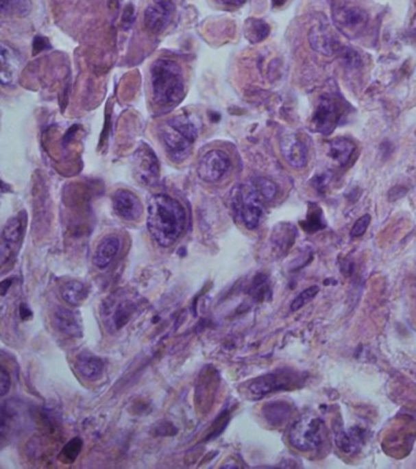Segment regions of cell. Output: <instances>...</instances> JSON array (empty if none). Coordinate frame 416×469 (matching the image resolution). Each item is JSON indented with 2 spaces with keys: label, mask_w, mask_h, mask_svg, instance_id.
I'll list each match as a JSON object with an SVG mask.
<instances>
[{
  "label": "cell",
  "mask_w": 416,
  "mask_h": 469,
  "mask_svg": "<svg viewBox=\"0 0 416 469\" xmlns=\"http://www.w3.org/2000/svg\"><path fill=\"white\" fill-rule=\"evenodd\" d=\"M321 418L313 413L302 416L289 430L291 445L299 451H314L322 444Z\"/></svg>",
  "instance_id": "5b68a950"
},
{
  "label": "cell",
  "mask_w": 416,
  "mask_h": 469,
  "mask_svg": "<svg viewBox=\"0 0 416 469\" xmlns=\"http://www.w3.org/2000/svg\"><path fill=\"white\" fill-rule=\"evenodd\" d=\"M286 1H287V0H272V4H273V6L278 8V6H282Z\"/></svg>",
  "instance_id": "60d3db41"
},
{
  "label": "cell",
  "mask_w": 416,
  "mask_h": 469,
  "mask_svg": "<svg viewBox=\"0 0 416 469\" xmlns=\"http://www.w3.org/2000/svg\"><path fill=\"white\" fill-rule=\"evenodd\" d=\"M302 226L306 231H309V232H315V231H319V230L325 229L326 228V223L323 220L320 208L311 209L310 212L308 213V215H306V221L302 223Z\"/></svg>",
  "instance_id": "83f0119b"
},
{
  "label": "cell",
  "mask_w": 416,
  "mask_h": 469,
  "mask_svg": "<svg viewBox=\"0 0 416 469\" xmlns=\"http://www.w3.org/2000/svg\"><path fill=\"white\" fill-rule=\"evenodd\" d=\"M295 237L297 230L292 224H280L272 232V246L280 256H282L292 247Z\"/></svg>",
  "instance_id": "ffe728a7"
},
{
  "label": "cell",
  "mask_w": 416,
  "mask_h": 469,
  "mask_svg": "<svg viewBox=\"0 0 416 469\" xmlns=\"http://www.w3.org/2000/svg\"><path fill=\"white\" fill-rule=\"evenodd\" d=\"M159 159L149 145L142 143L134 154V175L139 184L153 186L159 179Z\"/></svg>",
  "instance_id": "52a82bcc"
},
{
  "label": "cell",
  "mask_w": 416,
  "mask_h": 469,
  "mask_svg": "<svg viewBox=\"0 0 416 469\" xmlns=\"http://www.w3.org/2000/svg\"><path fill=\"white\" fill-rule=\"evenodd\" d=\"M222 4L230 6H241L245 4L247 0H220Z\"/></svg>",
  "instance_id": "f35d334b"
},
{
  "label": "cell",
  "mask_w": 416,
  "mask_h": 469,
  "mask_svg": "<svg viewBox=\"0 0 416 469\" xmlns=\"http://www.w3.org/2000/svg\"><path fill=\"white\" fill-rule=\"evenodd\" d=\"M370 221H371V217L369 214H364L363 217L358 219L355 221L353 228L350 230V237L352 239H358V237H361L363 234L367 232V228L370 225Z\"/></svg>",
  "instance_id": "1f68e13d"
},
{
  "label": "cell",
  "mask_w": 416,
  "mask_h": 469,
  "mask_svg": "<svg viewBox=\"0 0 416 469\" xmlns=\"http://www.w3.org/2000/svg\"><path fill=\"white\" fill-rule=\"evenodd\" d=\"M112 209L125 221H134L143 214V206L138 197L128 190H117L112 195Z\"/></svg>",
  "instance_id": "7c38bea8"
},
{
  "label": "cell",
  "mask_w": 416,
  "mask_h": 469,
  "mask_svg": "<svg viewBox=\"0 0 416 469\" xmlns=\"http://www.w3.org/2000/svg\"><path fill=\"white\" fill-rule=\"evenodd\" d=\"M49 47V43L47 38H43V37H36L34 43V53H38V51H42L43 49H47Z\"/></svg>",
  "instance_id": "74e56055"
},
{
  "label": "cell",
  "mask_w": 416,
  "mask_h": 469,
  "mask_svg": "<svg viewBox=\"0 0 416 469\" xmlns=\"http://www.w3.org/2000/svg\"><path fill=\"white\" fill-rule=\"evenodd\" d=\"M1 12L5 15H15V16H27L31 12V0H0Z\"/></svg>",
  "instance_id": "4316f807"
},
{
  "label": "cell",
  "mask_w": 416,
  "mask_h": 469,
  "mask_svg": "<svg viewBox=\"0 0 416 469\" xmlns=\"http://www.w3.org/2000/svg\"><path fill=\"white\" fill-rule=\"evenodd\" d=\"M78 373L87 380H95L99 378L104 370V362L92 354L90 352H84L77 357L76 362Z\"/></svg>",
  "instance_id": "44dd1931"
},
{
  "label": "cell",
  "mask_w": 416,
  "mask_h": 469,
  "mask_svg": "<svg viewBox=\"0 0 416 469\" xmlns=\"http://www.w3.org/2000/svg\"><path fill=\"white\" fill-rule=\"evenodd\" d=\"M319 293V287L317 286H310L304 291H302L298 296L294 298L293 302L291 303V311L292 312H297L299 311L300 308L304 307L306 303L313 301Z\"/></svg>",
  "instance_id": "f546056e"
},
{
  "label": "cell",
  "mask_w": 416,
  "mask_h": 469,
  "mask_svg": "<svg viewBox=\"0 0 416 469\" xmlns=\"http://www.w3.org/2000/svg\"><path fill=\"white\" fill-rule=\"evenodd\" d=\"M25 225H26V218L25 215H20V214L9 219L8 223L5 224L1 232V247H0V257H1L3 265L10 259L23 240Z\"/></svg>",
  "instance_id": "30bf717a"
},
{
  "label": "cell",
  "mask_w": 416,
  "mask_h": 469,
  "mask_svg": "<svg viewBox=\"0 0 416 469\" xmlns=\"http://www.w3.org/2000/svg\"><path fill=\"white\" fill-rule=\"evenodd\" d=\"M280 148L283 158L291 167L303 169L308 163V151L304 143L292 132H283L280 137Z\"/></svg>",
  "instance_id": "9a60e30c"
},
{
  "label": "cell",
  "mask_w": 416,
  "mask_h": 469,
  "mask_svg": "<svg viewBox=\"0 0 416 469\" xmlns=\"http://www.w3.org/2000/svg\"><path fill=\"white\" fill-rule=\"evenodd\" d=\"M88 296V289L81 281H70L62 287L64 301L71 306H79Z\"/></svg>",
  "instance_id": "d4e9b609"
},
{
  "label": "cell",
  "mask_w": 416,
  "mask_h": 469,
  "mask_svg": "<svg viewBox=\"0 0 416 469\" xmlns=\"http://www.w3.org/2000/svg\"><path fill=\"white\" fill-rule=\"evenodd\" d=\"M367 12L359 8H339L334 12V23L345 36H356L367 27Z\"/></svg>",
  "instance_id": "4fadbf2b"
},
{
  "label": "cell",
  "mask_w": 416,
  "mask_h": 469,
  "mask_svg": "<svg viewBox=\"0 0 416 469\" xmlns=\"http://www.w3.org/2000/svg\"><path fill=\"white\" fill-rule=\"evenodd\" d=\"M330 181H331V173H320V175H317L314 179L311 180L310 184L319 193L323 195L325 191L328 189Z\"/></svg>",
  "instance_id": "d6a6232c"
},
{
  "label": "cell",
  "mask_w": 416,
  "mask_h": 469,
  "mask_svg": "<svg viewBox=\"0 0 416 469\" xmlns=\"http://www.w3.org/2000/svg\"><path fill=\"white\" fill-rule=\"evenodd\" d=\"M10 386H12L10 375L5 368H1V372H0V391H1L0 394H1V396H5L8 391L10 390Z\"/></svg>",
  "instance_id": "d590c367"
},
{
  "label": "cell",
  "mask_w": 416,
  "mask_h": 469,
  "mask_svg": "<svg viewBox=\"0 0 416 469\" xmlns=\"http://www.w3.org/2000/svg\"><path fill=\"white\" fill-rule=\"evenodd\" d=\"M187 213L184 206L170 195L156 193L148 203L147 228L158 246H173L184 234Z\"/></svg>",
  "instance_id": "6da1fadb"
},
{
  "label": "cell",
  "mask_w": 416,
  "mask_h": 469,
  "mask_svg": "<svg viewBox=\"0 0 416 469\" xmlns=\"http://www.w3.org/2000/svg\"><path fill=\"white\" fill-rule=\"evenodd\" d=\"M121 248V240L115 234H108L95 248L93 264L98 269H106Z\"/></svg>",
  "instance_id": "d6986e66"
},
{
  "label": "cell",
  "mask_w": 416,
  "mask_h": 469,
  "mask_svg": "<svg viewBox=\"0 0 416 469\" xmlns=\"http://www.w3.org/2000/svg\"><path fill=\"white\" fill-rule=\"evenodd\" d=\"M339 117L341 110L337 101L330 97H323L319 101L317 110L313 115L311 128L319 134H332L339 123Z\"/></svg>",
  "instance_id": "ba28073f"
},
{
  "label": "cell",
  "mask_w": 416,
  "mask_h": 469,
  "mask_svg": "<svg viewBox=\"0 0 416 469\" xmlns=\"http://www.w3.org/2000/svg\"><path fill=\"white\" fill-rule=\"evenodd\" d=\"M136 312V302L127 300V296H117L106 303L103 315L106 319V328L117 331L127 324L131 315Z\"/></svg>",
  "instance_id": "9c48e42d"
},
{
  "label": "cell",
  "mask_w": 416,
  "mask_h": 469,
  "mask_svg": "<svg viewBox=\"0 0 416 469\" xmlns=\"http://www.w3.org/2000/svg\"><path fill=\"white\" fill-rule=\"evenodd\" d=\"M270 34V26L260 19H249L245 23V34L252 43H259Z\"/></svg>",
  "instance_id": "484cf974"
},
{
  "label": "cell",
  "mask_w": 416,
  "mask_h": 469,
  "mask_svg": "<svg viewBox=\"0 0 416 469\" xmlns=\"http://www.w3.org/2000/svg\"><path fill=\"white\" fill-rule=\"evenodd\" d=\"M0 80L4 87H14L21 71V59L12 47L4 42L0 45Z\"/></svg>",
  "instance_id": "2e32d148"
},
{
  "label": "cell",
  "mask_w": 416,
  "mask_h": 469,
  "mask_svg": "<svg viewBox=\"0 0 416 469\" xmlns=\"http://www.w3.org/2000/svg\"><path fill=\"white\" fill-rule=\"evenodd\" d=\"M411 34H413V37H414V38H415L416 40V14L415 16L413 17V20H411Z\"/></svg>",
  "instance_id": "ab89813d"
},
{
  "label": "cell",
  "mask_w": 416,
  "mask_h": 469,
  "mask_svg": "<svg viewBox=\"0 0 416 469\" xmlns=\"http://www.w3.org/2000/svg\"><path fill=\"white\" fill-rule=\"evenodd\" d=\"M406 193H408V189H405L404 186H400V184L394 186L389 191V201H398L400 198H403Z\"/></svg>",
  "instance_id": "8d00e7d4"
},
{
  "label": "cell",
  "mask_w": 416,
  "mask_h": 469,
  "mask_svg": "<svg viewBox=\"0 0 416 469\" xmlns=\"http://www.w3.org/2000/svg\"><path fill=\"white\" fill-rule=\"evenodd\" d=\"M81 448H82V440L79 437H75L62 448L60 459L65 464H73L81 453Z\"/></svg>",
  "instance_id": "4dcf8cb0"
},
{
  "label": "cell",
  "mask_w": 416,
  "mask_h": 469,
  "mask_svg": "<svg viewBox=\"0 0 416 469\" xmlns=\"http://www.w3.org/2000/svg\"><path fill=\"white\" fill-rule=\"evenodd\" d=\"M232 169V160L226 152L211 149L200 158L198 176L209 184H215L228 176Z\"/></svg>",
  "instance_id": "8992f818"
},
{
  "label": "cell",
  "mask_w": 416,
  "mask_h": 469,
  "mask_svg": "<svg viewBox=\"0 0 416 469\" xmlns=\"http://www.w3.org/2000/svg\"><path fill=\"white\" fill-rule=\"evenodd\" d=\"M154 4L148 6L145 12V27L150 32L160 34L171 23L175 12L173 0H153Z\"/></svg>",
  "instance_id": "8fae6325"
},
{
  "label": "cell",
  "mask_w": 416,
  "mask_h": 469,
  "mask_svg": "<svg viewBox=\"0 0 416 469\" xmlns=\"http://www.w3.org/2000/svg\"><path fill=\"white\" fill-rule=\"evenodd\" d=\"M367 439V431L361 429L359 426H353L350 430H344L343 428L334 431V442L336 446L344 453H356L360 448Z\"/></svg>",
  "instance_id": "e0dca14e"
},
{
  "label": "cell",
  "mask_w": 416,
  "mask_h": 469,
  "mask_svg": "<svg viewBox=\"0 0 416 469\" xmlns=\"http://www.w3.org/2000/svg\"><path fill=\"white\" fill-rule=\"evenodd\" d=\"M267 278L265 276H258L256 281H254V285H253V292H254V296L258 298V300H262L265 295L267 293Z\"/></svg>",
  "instance_id": "836d02e7"
},
{
  "label": "cell",
  "mask_w": 416,
  "mask_h": 469,
  "mask_svg": "<svg viewBox=\"0 0 416 469\" xmlns=\"http://www.w3.org/2000/svg\"><path fill=\"white\" fill-rule=\"evenodd\" d=\"M262 413L270 424L273 426H280L291 418L292 407L289 403L283 402V401L267 403V406L262 408Z\"/></svg>",
  "instance_id": "cb8c5ba5"
},
{
  "label": "cell",
  "mask_w": 416,
  "mask_h": 469,
  "mask_svg": "<svg viewBox=\"0 0 416 469\" xmlns=\"http://www.w3.org/2000/svg\"><path fill=\"white\" fill-rule=\"evenodd\" d=\"M253 182L256 184V190L264 201H272L278 195V186L273 184L271 180L256 178L253 180Z\"/></svg>",
  "instance_id": "f1b7e54d"
},
{
  "label": "cell",
  "mask_w": 416,
  "mask_h": 469,
  "mask_svg": "<svg viewBox=\"0 0 416 469\" xmlns=\"http://www.w3.org/2000/svg\"><path fill=\"white\" fill-rule=\"evenodd\" d=\"M309 42L314 51H319L323 56H332L336 51V42L326 28L319 26L311 28Z\"/></svg>",
  "instance_id": "7402d4cb"
},
{
  "label": "cell",
  "mask_w": 416,
  "mask_h": 469,
  "mask_svg": "<svg viewBox=\"0 0 416 469\" xmlns=\"http://www.w3.org/2000/svg\"><path fill=\"white\" fill-rule=\"evenodd\" d=\"M264 200L261 198L253 181L241 184L233 195V208L245 228L254 230L259 226L264 215Z\"/></svg>",
  "instance_id": "277c9868"
},
{
  "label": "cell",
  "mask_w": 416,
  "mask_h": 469,
  "mask_svg": "<svg viewBox=\"0 0 416 469\" xmlns=\"http://www.w3.org/2000/svg\"><path fill=\"white\" fill-rule=\"evenodd\" d=\"M153 103L159 108L178 106L186 93L184 70L178 62L159 59L150 67Z\"/></svg>",
  "instance_id": "7a4b0ae2"
},
{
  "label": "cell",
  "mask_w": 416,
  "mask_h": 469,
  "mask_svg": "<svg viewBox=\"0 0 416 469\" xmlns=\"http://www.w3.org/2000/svg\"><path fill=\"white\" fill-rule=\"evenodd\" d=\"M355 152V143L347 137H339L330 142V156L341 167H345Z\"/></svg>",
  "instance_id": "603a6c76"
},
{
  "label": "cell",
  "mask_w": 416,
  "mask_h": 469,
  "mask_svg": "<svg viewBox=\"0 0 416 469\" xmlns=\"http://www.w3.org/2000/svg\"><path fill=\"white\" fill-rule=\"evenodd\" d=\"M159 136L169 158L173 163H181L191 154L198 130L189 117L180 115L169 119L159 130Z\"/></svg>",
  "instance_id": "3957f363"
},
{
  "label": "cell",
  "mask_w": 416,
  "mask_h": 469,
  "mask_svg": "<svg viewBox=\"0 0 416 469\" xmlns=\"http://www.w3.org/2000/svg\"><path fill=\"white\" fill-rule=\"evenodd\" d=\"M292 383H294L293 378L289 373H270L253 380L248 386V391L253 396L260 398L273 391L289 389Z\"/></svg>",
  "instance_id": "5bb4252c"
},
{
  "label": "cell",
  "mask_w": 416,
  "mask_h": 469,
  "mask_svg": "<svg viewBox=\"0 0 416 469\" xmlns=\"http://www.w3.org/2000/svg\"><path fill=\"white\" fill-rule=\"evenodd\" d=\"M342 59H343L345 65L350 67H360V56H358L354 51H352L350 48H345L342 54Z\"/></svg>",
  "instance_id": "e575fe53"
},
{
  "label": "cell",
  "mask_w": 416,
  "mask_h": 469,
  "mask_svg": "<svg viewBox=\"0 0 416 469\" xmlns=\"http://www.w3.org/2000/svg\"><path fill=\"white\" fill-rule=\"evenodd\" d=\"M53 324L62 334L70 337L82 336V325L77 314L65 307L56 308L53 313Z\"/></svg>",
  "instance_id": "ac0fdd59"
}]
</instances>
